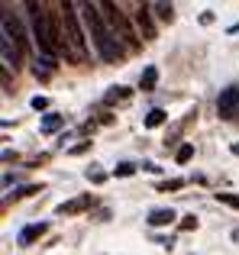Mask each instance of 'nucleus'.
<instances>
[{
  "label": "nucleus",
  "mask_w": 239,
  "mask_h": 255,
  "mask_svg": "<svg viewBox=\"0 0 239 255\" xmlns=\"http://www.w3.org/2000/svg\"><path fill=\"white\" fill-rule=\"evenodd\" d=\"M81 13H84V26H88V36H91V42H94L97 55H101L104 62H120V58H123V45H120V39L110 32L107 19L101 16V6L84 3Z\"/></svg>",
  "instance_id": "nucleus-1"
},
{
  "label": "nucleus",
  "mask_w": 239,
  "mask_h": 255,
  "mask_svg": "<svg viewBox=\"0 0 239 255\" xmlns=\"http://www.w3.org/2000/svg\"><path fill=\"white\" fill-rule=\"evenodd\" d=\"M62 52L71 58L75 65H84L88 62V36H84V29H81V23H78V16H75V6L71 3H62Z\"/></svg>",
  "instance_id": "nucleus-2"
},
{
  "label": "nucleus",
  "mask_w": 239,
  "mask_h": 255,
  "mask_svg": "<svg viewBox=\"0 0 239 255\" xmlns=\"http://www.w3.org/2000/svg\"><path fill=\"white\" fill-rule=\"evenodd\" d=\"M26 10H29V16H32V36H36V42H39V49L45 52V55H55V52H62V32H58V26H55V19L45 13V6L42 3H26Z\"/></svg>",
  "instance_id": "nucleus-3"
},
{
  "label": "nucleus",
  "mask_w": 239,
  "mask_h": 255,
  "mask_svg": "<svg viewBox=\"0 0 239 255\" xmlns=\"http://www.w3.org/2000/svg\"><path fill=\"white\" fill-rule=\"evenodd\" d=\"M101 6V16L107 19V26H110V32H114V36L120 39V45H126V49H136L139 45V36H136V29H132L129 26V19L123 16V10H120L117 3H97Z\"/></svg>",
  "instance_id": "nucleus-4"
},
{
  "label": "nucleus",
  "mask_w": 239,
  "mask_h": 255,
  "mask_svg": "<svg viewBox=\"0 0 239 255\" xmlns=\"http://www.w3.org/2000/svg\"><path fill=\"white\" fill-rule=\"evenodd\" d=\"M217 113H220L223 120H233V117H239V84H233V87H227V91L217 97Z\"/></svg>",
  "instance_id": "nucleus-5"
},
{
  "label": "nucleus",
  "mask_w": 239,
  "mask_h": 255,
  "mask_svg": "<svg viewBox=\"0 0 239 255\" xmlns=\"http://www.w3.org/2000/svg\"><path fill=\"white\" fill-rule=\"evenodd\" d=\"M6 10V6H3ZM3 36L6 39H13V42L19 45V49H26V45H29V39H26V29H23V23H19L16 16H10V10L3 13Z\"/></svg>",
  "instance_id": "nucleus-6"
},
{
  "label": "nucleus",
  "mask_w": 239,
  "mask_h": 255,
  "mask_svg": "<svg viewBox=\"0 0 239 255\" xmlns=\"http://www.w3.org/2000/svg\"><path fill=\"white\" fill-rule=\"evenodd\" d=\"M149 10H152V6H136V10H132V19H136L139 32H142L145 39H155V26H152V16H149Z\"/></svg>",
  "instance_id": "nucleus-7"
},
{
  "label": "nucleus",
  "mask_w": 239,
  "mask_h": 255,
  "mask_svg": "<svg viewBox=\"0 0 239 255\" xmlns=\"http://www.w3.org/2000/svg\"><path fill=\"white\" fill-rule=\"evenodd\" d=\"M19 58H23V49H19L13 39L3 36V65H13V71L19 68Z\"/></svg>",
  "instance_id": "nucleus-8"
},
{
  "label": "nucleus",
  "mask_w": 239,
  "mask_h": 255,
  "mask_svg": "<svg viewBox=\"0 0 239 255\" xmlns=\"http://www.w3.org/2000/svg\"><path fill=\"white\" fill-rule=\"evenodd\" d=\"M42 233H45V223H32V226H26V230L19 233V243H23V246H29L32 239H39Z\"/></svg>",
  "instance_id": "nucleus-9"
},
{
  "label": "nucleus",
  "mask_w": 239,
  "mask_h": 255,
  "mask_svg": "<svg viewBox=\"0 0 239 255\" xmlns=\"http://www.w3.org/2000/svg\"><path fill=\"white\" fill-rule=\"evenodd\" d=\"M149 223L152 226H168V223H175V210H152L149 213Z\"/></svg>",
  "instance_id": "nucleus-10"
},
{
  "label": "nucleus",
  "mask_w": 239,
  "mask_h": 255,
  "mask_svg": "<svg viewBox=\"0 0 239 255\" xmlns=\"http://www.w3.org/2000/svg\"><path fill=\"white\" fill-rule=\"evenodd\" d=\"M123 100H129V87H110L104 94V104H123Z\"/></svg>",
  "instance_id": "nucleus-11"
},
{
  "label": "nucleus",
  "mask_w": 239,
  "mask_h": 255,
  "mask_svg": "<svg viewBox=\"0 0 239 255\" xmlns=\"http://www.w3.org/2000/svg\"><path fill=\"white\" fill-rule=\"evenodd\" d=\"M152 10H155V16L162 19V23H171V19H175V6H171V3H165V0L152 3Z\"/></svg>",
  "instance_id": "nucleus-12"
},
{
  "label": "nucleus",
  "mask_w": 239,
  "mask_h": 255,
  "mask_svg": "<svg viewBox=\"0 0 239 255\" xmlns=\"http://www.w3.org/2000/svg\"><path fill=\"white\" fill-rule=\"evenodd\" d=\"M84 207H91V197L68 200V204H62V207H58V213H78V210H84Z\"/></svg>",
  "instance_id": "nucleus-13"
},
{
  "label": "nucleus",
  "mask_w": 239,
  "mask_h": 255,
  "mask_svg": "<svg viewBox=\"0 0 239 255\" xmlns=\"http://www.w3.org/2000/svg\"><path fill=\"white\" fill-rule=\"evenodd\" d=\"M155 81H158V71L149 65V68L142 71V81H139V87H142V91H152V87H155Z\"/></svg>",
  "instance_id": "nucleus-14"
},
{
  "label": "nucleus",
  "mask_w": 239,
  "mask_h": 255,
  "mask_svg": "<svg viewBox=\"0 0 239 255\" xmlns=\"http://www.w3.org/2000/svg\"><path fill=\"white\" fill-rule=\"evenodd\" d=\"M165 117H168L165 110H149V117H145V126H149V129H155V126L165 123Z\"/></svg>",
  "instance_id": "nucleus-15"
},
{
  "label": "nucleus",
  "mask_w": 239,
  "mask_h": 255,
  "mask_svg": "<svg viewBox=\"0 0 239 255\" xmlns=\"http://www.w3.org/2000/svg\"><path fill=\"white\" fill-rule=\"evenodd\" d=\"M58 126H62V117H58V113H49V117L42 120V129L45 132H52V129H58Z\"/></svg>",
  "instance_id": "nucleus-16"
},
{
  "label": "nucleus",
  "mask_w": 239,
  "mask_h": 255,
  "mask_svg": "<svg viewBox=\"0 0 239 255\" xmlns=\"http://www.w3.org/2000/svg\"><path fill=\"white\" fill-rule=\"evenodd\" d=\"M191 155H194V145H181V149L175 152V158H178L181 165H184V162H191Z\"/></svg>",
  "instance_id": "nucleus-17"
},
{
  "label": "nucleus",
  "mask_w": 239,
  "mask_h": 255,
  "mask_svg": "<svg viewBox=\"0 0 239 255\" xmlns=\"http://www.w3.org/2000/svg\"><path fill=\"white\" fill-rule=\"evenodd\" d=\"M217 200H220V204H230V207H236V210H239V197H236V194H217Z\"/></svg>",
  "instance_id": "nucleus-18"
},
{
  "label": "nucleus",
  "mask_w": 239,
  "mask_h": 255,
  "mask_svg": "<svg viewBox=\"0 0 239 255\" xmlns=\"http://www.w3.org/2000/svg\"><path fill=\"white\" fill-rule=\"evenodd\" d=\"M181 184H184L181 178H171V181H165V184L158 187V191H178V187H181Z\"/></svg>",
  "instance_id": "nucleus-19"
},
{
  "label": "nucleus",
  "mask_w": 239,
  "mask_h": 255,
  "mask_svg": "<svg viewBox=\"0 0 239 255\" xmlns=\"http://www.w3.org/2000/svg\"><path fill=\"white\" fill-rule=\"evenodd\" d=\"M32 107H36V110H45V107H49V100H45V97H32Z\"/></svg>",
  "instance_id": "nucleus-20"
},
{
  "label": "nucleus",
  "mask_w": 239,
  "mask_h": 255,
  "mask_svg": "<svg viewBox=\"0 0 239 255\" xmlns=\"http://www.w3.org/2000/svg\"><path fill=\"white\" fill-rule=\"evenodd\" d=\"M136 171V165H117V174H132Z\"/></svg>",
  "instance_id": "nucleus-21"
},
{
  "label": "nucleus",
  "mask_w": 239,
  "mask_h": 255,
  "mask_svg": "<svg viewBox=\"0 0 239 255\" xmlns=\"http://www.w3.org/2000/svg\"><path fill=\"white\" fill-rule=\"evenodd\" d=\"M194 226H197V220H194V217H188V220L181 223V230H194Z\"/></svg>",
  "instance_id": "nucleus-22"
},
{
  "label": "nucleus",
  "mask_w": 239,
  "mask_h": 255,
  "mask_svg": "<svg viewBox=\"0 0 239 255\" xmlns=\"http://www.w3.org/2000/svg\"><path fill=\"white\" fill-rule=\"evenodd\" d=\"M233 152H236V155H239V145H233Z\"/></svg>",
  "instance_id": "nucleus-23"
}]
</instances>
